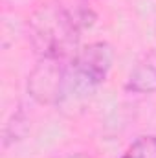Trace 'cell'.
<instances>
[{
	"label": "cell",
	"instance_id": "cell-5",
	"mask_svg": "<svg viewBox=\"0 0 156 158\" xmlns=\"http://www.w3.org/2000/svg\"><path fill=\"white\" fill-rule=\"evenodd\" d=\"M119 158H156V134L138 136Z\"/></svg>",
	"mask_w": 156,
	"mask_h": 158
},
{
	"label": "cell",
	"instance_id": "cell-4",
	"mask_svg": "<svg viewBox=\"0 0 156 158\" xmlns=\"http://www.w3.org/2000/svg\"><path fill=\"white\" fill-rule=\"evenodd\" d=\"M125 88L132 94H156V52L143 55L130 70Z\"/></svg>",
	"mask_w": 156,
	"mask_h": 158
},
{
	"label": "cell",
	"instance_id": "cell-3",
	"mask_svg": "<svg viewBox=\"0 0 156 158\" xmlns=\"http://www.w3.org/2000/svg\"><path fill=\"white\" fill-rule=\"evenodd\" d=\"M70 59L40 57L37 66L28 76V94L40 105L64 103L66 66Z\"/></svg>",
	"mask_w": 156,
	"mask_h": 158
},
{
	"label": "cell",
	"instance_id": "cell-6",
	"mask_svg": "<svg viewBox=\"0 0 156 158\" xmlns=\"http://www.w3.org/2000/svg\"><path fill=\"white\" fill-rule=\"evenodd\" d=\"M63 158H92L90 155H84V153H76V155H66Z\"/></svg>",
	"mask_w": 156,
	"mask_h": 158
},
{
	"label": "cell",
	"instance_id": "cell-1",
	"mask_svg": "<svg viewBox=\"0 0 156 158\" xmlns=\"http://www.w3.org/2000/svg\"><path fill=\"white\" fill-rule=\"evenodd\" d=\"M94 24V13L84 7L46 4L39 7L28 22L31 46L40 57L68 59L77 46L83 30Z\"/></svg>",
	"mask_w": 156,
	"mask_h": 158
},
{
	"label": "cell",
	"instance_id": "cell-2",
	"mask_svg": "<svg viewBox=\"0 0 156 158\" xmlns=\"http://www.w3.org/2000/svg\"><path fill=\"white\" fill-rule=\"evenodd\" d=\"M114 63V50L109 42H92L77 50L66 66V99H79L94 94L109 77Z\"/></svg>",
	"mask_w": 156,
	"mask_h": 158
}]
</instances>
